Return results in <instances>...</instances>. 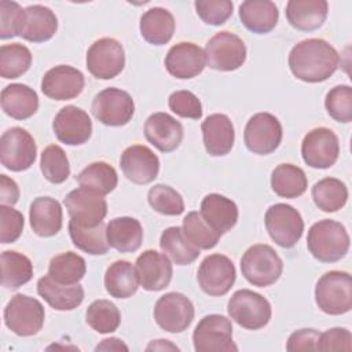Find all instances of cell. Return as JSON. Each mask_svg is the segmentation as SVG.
Listing matches in <instances>:
<instances>
[{"label":"cell","instance_id":"1","mask_svg":"<svg viewBox=\"0 0 352 352\" xmlns=\"http://www.w3.org/2000/svg\"><path fill=\"white\" fill-rule=\"evenodd\" d=\"M340 55L323 38H305L289 54V67L294 77L305 82H322L336 73Z\"/></svg>","mask_w":352,"mask_h":352},{"label":"cell","instance_id":"2","mask_svg":"<svg viewBox=\"0 0 352 352\" xmlns=\"http://www.w3.org/2000/svg\"><path fill=\"white\" fill-rule=\"evenodd\" d=\"M309 253L322 263H336L349 250V235L345 227L331 219L311 226L307 236Z\"/></svg>","mask_w":352,"mask_h":352},{"label":"cell","instance_id":"3","mask_svg":"<svg viewBox=\"0 0 352 352\" xmlns=\"http://www.w3.org/2000/svg\"><path fill=\"white\" fill-rule=\"evenodd\" d=\"M241 271L245 279L257 287L275 283L283 271V261L270 245L250 246L241 258Z\"/></svg>","mask_w":352,"mask_h":352},{"label":"cell","instance_id":"4","mask_svg":"<svg viewBox=\"0 0 352 352\" xmlns=\"http://www.w3.org/2000/svg\"><path fill=\"white\" fill-rule=\"evenodd\" d=\"M315 302L327 315H342L352 308V278L345 271L323 274L315 286Z\"/></svg>","mask_w":352,"mask_h":352},{"label":"cell","instance_id":"5","mask_svg":"<svg viewBox=\"0 0 352 352\" xmlns=\"http://www.w3.org/2000/svg\"><path fill=\"white\" fill-rule=\"evenodd\" d=\"M230 318L246 330H258L268 324L272 309L270 301L249 289L236 290L227 304Z\"/></svg>","mask_w":352,"mask_h":352},{"label":"cell","instance_id":"6","mask_svg":"<svg viewBox=\"0 0 352 352\" xmlns=\"http://www.w3.org/2000/svg\"><path fill=\"white\" fill-rule=\"evenodd\" d=\"M6 326L21 337L37 334L44 324V307L33 297L26 294H15L4 308Z\"/></svg>","mask_w":352,"mask_h":352},{"label":"cell","instance_id":"7","mask_svg":"<svg viewBox=\"0 0 352 352\" xmlns=\"http://www.w3.org/2000/svg\"><path fill=\"white\" fill-rule=\"evenodd\" d=\"M206 65L213 70L232 72L246 60V45L239 36L228 30L216 33L205 45Z\"/></svg>","mask_w":352,"mask_h":352},{"label":"cell","instance_id":"8","mask_svg":"<svg viewBox=\"0 0 352 352\" xmlns=\"http://www.w3.org/2000/svg\"><path fill=\"white\" fill-rule=\"evenodd\" d=\"M37 155V146L33 136L21 126L7 129L0 138V161L4 168L12 172L29 169Z\"/></svg>","mask_w":352,"mask_h":352},{"label":"cell","instance_id":"9","mask_svg":"<svg viewBox=\"0 0 352 352\" xmlns=\"http://www.w3.org/2000/svg\"><path fill=\"white\" fill-rule=\"evenodd\" d=\"M265 228L271 239L282 248H293L304 231V221L297 209L287 204L271 205L264 217Z\"/></svg>","mask_w":352,"mask_h":352},{"label":"cell","instance_id":"10","mask_svg":"<svg viewBox=\"0 0 352 352\" xmlns=\"http://www.w3.org/2000/svg\"><path fill=\"white\" fill-rule=\"evenodd\" d=\"M192 342L197 352L238 351L232 340L231 320L217 314L206 315L198 322L192 333Z\"/></svg>","mask_w":352,"mask_h":352},{"label":"cell","instance_id":"11","mask_svg":"<svg viewBox=\"0 0 352 352\" xmlns=\"http://www.w3.org/2000/svg\"><path fill=\"white\" fill-rule=\"evenodd\" d=\"M94 117L107 126H121L128 124L135 113L132 96L120 88L110 87L100 91L92 102Z\"/></svg>","mask_w":352,"mask_h":352},{"label":"cell","instance_id":"12","mask_svg":"<svg viewBox=\"0 0 352 352\" xmlns=\"http://www.w3.org/2000/svg\"><path fill=\"white\" fill-rule=\"evenodd\" d=\"M282 136L280 121L271 113H257L252 116L243 131L246 148L258 155L274 153L279 147Z\"/></svg>","mask_w":352,"mask_h":352},{"label":"cell","instance_id":"13","mask_svg":"<svg viewBox=\"0 0 352 352\" xmlns=\"http://www.w3.org/2000/svg\"><path fill=\"white\" fill-rule=\"evenodd\" d=\"M236 279V270L231 258L214 253L206 256L199 264L197 280L204 293L212 297H220L230 292Z\"/></svg>","mask_w":352,"mask_h":352},{"label":"cell","instance_id":"14","mask_svg":"<svg viewBox=\"0 0 352 352\" xmlns=\"http://www.w3.org/2000/svg\"><path fill=\"white\" fill-rule=\"evenodd\" d=\"M87 69L100 80L117 77L125 66V52L120 41L111 37L96 40L87 51Z\"/></svg>","mask_w":352,"mask_h":352},{"label":"cell","instance_id":"15","mask_svg":"<svg viewBox=\"0 0 352 352\" xmlns=\"http://www.w3.org/2000/svg\"><path fill=\"white\" fill-rule=\"evenodd\" d=\"M194 315L195 311L190 298L177 292L161 296L154 307L157 324L168 333H182L187 330L194 320Z\"/></svg>","mask_w":352,"mask_h":352},{"label":"cell","instance_id":"16","mask_svg":"<svg viewBox=\"0 0 352 352\" xmlns=\"http://www.w3.org/2000/svg\"><path fill=\"white\" fill-rule=\"evenodd\" d=\"M338 154L340 142L330 128H314L301 142L302 160L311 168L327 169L336 164Z\"/></svg>","mask_w":352,"mask_h":352},{"label":"cell","instance_id":"17","mask_svg":"<svg viewBox=\"0 0 352 352\" xmlns=\"http://www.w3.org/2000/svg\"><path fill=\"white\" fill-rule=\"evenodd\" d=\"M52 129L59 142L67 146H80L92 135V121L80 107L69 104L62 107L52 121Z\"/></svg>","mask_w":352,"mask_h":352},{"label":"cell","instance_id":"18","mask_svg":"<svg viewBox=\"0 0 352 352\" xmlns=\"http://www.w3.org/2000/svg\"><path fill=\"white\" fill-rule=\"evenodd\" d=\"M67 213L72 219L85 226H96L107 214V202L104 195L87 188L78 187L72 190L63 199Z\"/></svg>","mask_w":352,"mask_h":352},{"label":"cell","instance_id":"19","mask_svg":"<svg viewBox=\"0 0 352 352\" xmlns=\"http://www.w3.org/2000/svg\"><path fill=\"white\" fill-rule=\"evenodd\" d=\"M85 85L84 74L69 65L51 67L41 80L43 94L54 100H70L77 98Z\"/></svg>","mask_w":352,"mask_h":352},{"label":"cell","instance_id":"20","mask_svg":"<svg viewBox=\"0 0 352 352\" xmlns=\"http://www.w3.org/2000/svg\"><path fill=\"white\" fill-rule=\"evenodd\" d=\"M124 176L135 184L151 183L160 172V160L151 148L143 144L126 147L120 158Z\"/></svg>","mask_w":352,"mask_h":352},{"label":"cell","instance_id":"21","mask_svg":"<svg viewBox=\"0 0 352 352\" xmlns=\"http://www.w3.org/2000/svg\"><path fill=\"white\" fill-rule=\"evenodd\" d=\"M140 286L147 292L164 290L172 279L173 268L165 253L148 249L144 250L135 263Z\"/></svg>","mask_w":352,"mask_h":352},{"label":"cell","instance_id":"22","mask_svg":"<svg viewBox=\"0 0 352 352\" xmlns=\"http://www.w3.org/2000/svg\"><path fill=\"white\" fill-rule=\"evenodd\" d=\"M206 66L204 50L188 41H182L172 45L165 56V67L168 73L180 80H188L199 73Z\"/></svg>","mask_w":352,"mask_h":352},{"label":"cell","instance_id":"23","mask_svg":"<svg viewBox=\"0 0 352 352\" xmlns=\"http://www.w3.org/2000/svg\"><path fill=\"white\" fill-rule=\"evenodd\" d=\"M58 18L54 11L41 4L23 8L18 36L30 43H44L56 33Z\"/></svg>","mask_w":352,"mask_h":352},{"label":"cell","instance_id":"24","mask_svg":"<svg viewBox=\"0 0 352 352\" xmlns=\"http://www.w3.org/2000/svg\"><path fill=\"white\" fill-rule=\"evenodd\" d=\"M144 136L160 151L170 153L183 140V125L168 113H154L144 122Z\"/></svg>","mask_w":352,"mask_h":352},{"label":"cell","instance_id":"25","mask_svg":"<svg viewBox=\"0 0 352 352\" xmlns=\"http://www.w3.org/2000/svg\"><path fill=\"white\" fill-rule=\"evenodd\" d=\"M204 146L209 155L223 157L228 154L234 146L235 131L228 116L214 113L208 116L201 125Z\"/></svg>","mask_w":352,"mask_h":352},{"label":"cell","instance_id":"26","mask_svg":"<svg viewBox=\"0 0 352 352\" xmlns=\"http://www.w3.org/2000/svg\"><path fill=\"white\" fill-rule=\"evenodd\" d=\"M199 213L220 235L230 231L238 221V206L235 202L217 192L208 194L202 199Z\"/></svg>","mask_w":352,"mask_h":352},{"label":"cell","instance_id":"27","mask_svg":"<svg viewBox=\"0 0 352 352\" xmlns=\"http://www.w3.org/2000/svg\"><path fill=\"white\" fill-rule=\"evenodd\" d=\"M287 22L297 30L312 32L319 29L327 18L326 0H290L286 4Z\"/></svg>","mask_w":352,"mask_h":352},{"label":"cell","instance_id":"28","mask_svg":"<svg viewBox=\"0 0 352 352\" xmlns=\"http://www.w3.org/2000/svg\"><path fill=\"white\" fill-rule=\"evenodd\" d=\"M62 206L51 197H37L30 204V227L38 236L47 238L56 235L62 228Z\"/></svg>","mask_w":352,"mask_h":352},{"label":"cell","instance_id":"29","mask_svg":"<svg viewBox=\"0 0 352 352\" xmlns=\"http://www.w3.org/2000/svg\"><path fill=\"white\" fill-rule=\"evenodd\" d=\"M37 293L56 311H72L84 300V289L81 285H62L50 275L38 279Z\"/></svg>","mask_w":352,"mask_h":352},{"label":"cell","instance_id":"30","mask_svg":"<svg viewBox=\"0 0 352 352\" xmlns=\"http://www.w3.org/2000/svg\"><path fill=\"white\" fill-rule=\"evenodd\" d=\"M109 246L120 253H133L142 246L143 228L133 217H116L106 226Z\"/></svg>","mask_w":352,"mask_h":352},{"label":"cell","instance_id":"31","mask_svg":"<svg viewBox=\"0 0 352 352\" xmlns=\"http://www.w3.org/2000/svg\"><path fill=\"white\" fill-rule=\"evenodd\" d=\"M3 111L14 120H26L38 109L36 91L25 84L14 82L3 88L0 98Z\"/></svg>","mask_w":352,"mask_h":352},{"label":"cell","instance_id":"32","mask_svg":"<svg viewBox=\"0 0 352 352\" xmlns=\"http://www.w3.org/2000/svg\"><path fill=\"white\" fill-rule=\"evenodd\" d=\"M239 18L248 30L265 34L276 26L279 11L270 0H246L239 6Z\"/></svg>","mask_w":352,"mask_h":352},{"label":"cell","instance_id":"33","mask_svg":"<svg viewBox=\"0 0 352 352\" xmlns=\"http://www.w3.org/2000/svg\"><path fill=\"white\" fill-rule=\"evenodd\" d=\"M142 37L153 45H164L175 33V18L166 8L153 7L140 16Z\"/></svg>","mask_w":352,"mask_h":352},{"label":"cell","instance_id":"34","mask_svg":"<svg viewBox=\"0 0 352 352\" xmlns=\"http://www.w3.org/2000/svg\"><path fill=\"white\" fill-rule=\"evenodd\" d=\"M139 285L136 268L129 261L117 260L107 267L104 287L111 297L128 298L138 292Z\"/></svg>","mask_w":352,"mask_h":352},{"label":"cell","instance_id":"35","mask_svg":"<svg viewBox=\"0 0 352 352\" xmlns=\"http://www.w3.org/2000/svg\"><path fill=\"white\" fill-rule=\"evenodd\" d=\"M69 234L73 245L88 254H104L110 248L103 221L96 226H85L72 219L69 221Z\"/></svg>","mask_w":352,"mask_h":352},{"label":"cell","instance_id":"36","mask_svg":"<svg viewBox=\"0 0 352 352\" xmlns=\"http://www.w3.org/2000/svg\"><path fill=\"white\" fill-rule=\"evenodd\" d=\"M305 172L293 164H280L271 173V188L282 198H297L307 191Z\"/></svg>","mask_w":352,"mask_h":352},{"label":"cell","instance_id":"37","mask_svg":"<svg viewBox=\"0 0 352 352\" xmlns=\"http://www.w3.org/2000/svg\"><path fill=\"white\" fill-rule=\"evenodd\" d=\"M161 250L172 258L177 265H188L199 256V249L195 248L184 235L180 227H168L160 238Z\"/></svg>","mask_w":352,"mask_h":352},{"label":"cell","instance_id":"38","mask_svg":"<svg viewBox=\"0 0 352 352\" xmlns=\"http://www.w3.org/2000/svg\"><path fill=\"white\" fill-rule=\"evenodd\" d=\"M33 278V264L30 258L15 250L1 253V285L15 290Z\"/></svg>","mask_w":352,"mask_h":352},{"label":"cell","instance_id":"39","mask_svg":"<svg viewBox=\"0 0 352 352\" xmlns=\"http://www.w3.org/2000/svg\"><path fill=\"white\" fill-rule=\"evenodd\" d=\"M312 199L323 212H337L348 201V188L344 182L336 177H324L312 187Z\"/></svg>","mask_w":352,"mask_h":352},{"label":"cell","instance_id":"40","mask_svg":"<svg viewBox=\"0 0 352 352\" xmlns=\"http://www.w3.org/2000/svg\"><path fill=\"white\" fill-rule=\"evenodd\" d=\"M76 180L81 187L91 188L102 195H106L117 187L118 176L110 164L98 161L85 166L76 176Z\"/></svg>","mask_w":352,"mask_h":352},{"label":"cell","instance_id":"41","mask_svg":"<svg viewBox=\"0 0 352 352\" xmlns=\"http://www.w3.org/2000/svg\"><path fill=\"white\" fill-rule=\"evenodd\" d=\"M85 272V260L74 252H65L52 257L48 265V275L62 285L78 283Z\"/></svg>","mask_w":352,"mask_h":352},{"label":"cell","instance_id":"42","mask_svg":"<svg viewBox=\"0 0 352 352\" xmlns=\"http://www.w3.org/2000/svg\"><path fill=\"white\" fill-rule=\"evenodd\" d=\"M32 65L30 50L19 43L3 44L0 47V76L3 78H18Z\"/></svg>","mask_w":352,"mask_h":352},{"label":"cell","instance_id":"43","mask_svg":"<svg viewBox=\"0 0 352 352\" xmlns=\"http://www.w3.org/2000/svg\"><path fill=\"white\" fill-rule=\"evenodd\" d=\"M85 320L95 331L109 334L118 329L121 314L116 304L109 300H95L85 312Z\"/></svg>","mask_w":352,"mask_h":352},{"label":"cell","instance_id":"44","mask_svg":"<svg viewBox=\"0 0 352 352\" xmlns=\"http://www.w3.org/2000/svg\"><path fill=\"white\" fill-rule=\"evenodd\" d=\"M183 232L195 248L204 250L214 248L221 236L202 219L199 212L187 213L183 219Z\"/></svg>","mask_w":352,"mask_h":352},{"label":"cell","instance_id":"45","mask_svg":"<svg viewBox=\"0 0 352 352\" xmlns=\"http://www.w3.org/2000/svg\"><path fill=\"white\" fill-rule=\"evenodd\" d=\"M40 169L50 183H63L70 175V165L65 150L58 144L47 146L40 157Z\"/></svg>","mask_w":352,"mask_h":352},{"label":"cell","instance_id":"46","mask_svg":"<svg viewBox=\"0 0 352 352\" xmlns=\"http://www.w3.org/2000/svg\"><path fill=\"white\" fill-rule=\"evenodd\" d=\"M150 206L165 216H179L184 212V201L182 195L166 184H155L147 192Z\"/></svg>","mask_w":352,"mask_h":352},{"label":"cell","instance_id":"47","mask_svg":"<svg viewBox=\"0 0 352 352\" xmlns=\"http://www.w3.org/2000/svg\"><path fill=\"white\" fill-rule=\"evenodd\" d=\"M327 114L338 122L352 121V88L349 85H337L331 88L324 99Z\"/></svg>","mask_w":352,"mask_h":352},{"label":"cell","instance_id":"48","mask_svg":"<svg viewBox=\"0 0 352 352\" xmlns=\"http://www.w3.org/2000/svg\"><path fill=\"white\" fill-rule=\"evenodd\" d=\"M194 6L202 22L213 26L223 25L234 10V4L230 0H198Z\"/></svg>","mask_w":352,"mask_h":352},{"label":"cell","instance_id":"49","mask_svg":"<svg viewBox=\"0 0 352 352\" xmlns=\"http://www.w3.org/2000/svg\"><path fill=\"white\" fill-rule=\"evenodd\" d=\"M169 109L179 117L199 120L202 117V104L197 95L191 91L180 89L169 95L168 99Z\"/></svg>","mask_w":352,"mask_h":352},{"label":"cell","instance_id":"50","mask_svg":"<svg viewBox=\"0 0 352 352\" xmlns=\"http://www.w3.org/2000/svg\"><path fill=\"white\" fill-rule=\"evenodd\" d=\"M23 214L8 205H0V241L1 243L15 242L23 231Z\"/></svg>","mask_w":352,"mask_h":352},{"label":"cell","instance_id":"51","mask_svg":"<svg viewBox=\"0 0 352 352\" xmlns=\"http://www.w3.org/2000/svg\"><path fill=\"white\" fill-rule=\"evenodd\" d=\"M23 8L15 3L8 0L0 1V38H11L18 36V28L21 22Z\"/></svg>","mask_w":352,"mask_h":352},{"label":"cell","instance_id":"52","mask_svg":"<svg viewBox=\"0 0 352 352\" xmlns=\"http://www.w3.org/2000/svg\"><path fill=\"white\" fill-rule=\"evenodd\" d=\"M352 334L348 329L333 327L319 334L316 351H351Z\"/></svg>","mask_w":352,"mask_h":352},{"label":"cell","instance_id":"53","mask_svg":"<svg viewBox=\"0 0 352 352\" xmlns=\"http://www.w3.org/2000/svg\"><path fill=\"white\" fill-rule=\"evenodd\" d=\"M319 331L315 329H301L290 334L286 349L287 351H316Z\"/></svg>","mask_w":352,"mask_h":352},{"label":"cell","instance_id":"54","mask_svg":"<svg viewBox=\"0 0 352 352\" xmlns=\"http://www.w3.org/2000/svg\"><path fill=\"white\" fill-rule=\"evenodd\" d=\"M19 199L18 184L7 175H0V202L1 205L12 206Z\"/></svg>","mask_w":352,"mask_h":352},{"label":"cell","instance_id":"55","mask_svg":"<svg viewBox=\"0 0 352 352\" xmlns=\"http://www.w3.org/2000/svg\"><path fill=\"white\" fill-rule=\"evenodd\" d=\"M95 351H128V346L122 342V340L111 337V338H106L103 340L96 348Z\"/></svg>","mask_w":352,"mask_h":352},{"label":"cell","instance_id":"56","mask_svg":"<svg viewBox=\"0 0 352 352\" xmlns=\"http://www.w3.org/2000/svg\"><path fill=\"white\" fill-rule=\"evenodd\" d=\"M147 351H166V349H170V351H179V348L176 345H173L172 342H169L168 340H155L153 341L147 348Z\"/></svg>","mask_w":352,"mask_h":352}]
</instances>
